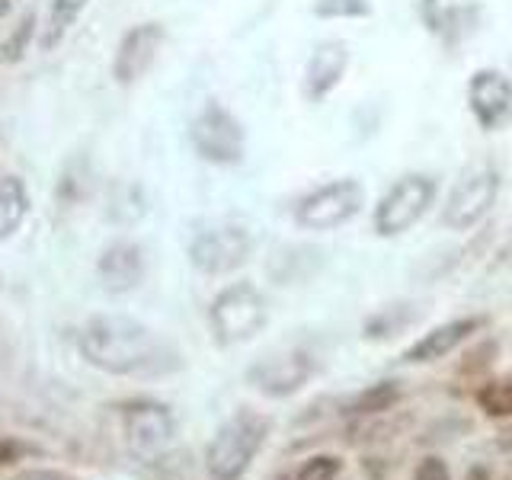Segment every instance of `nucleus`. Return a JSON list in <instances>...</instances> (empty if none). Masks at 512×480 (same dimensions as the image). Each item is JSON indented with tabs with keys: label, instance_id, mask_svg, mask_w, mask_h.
<instances>
[{
	"label": "nucleus",
	"instance_id": "obj_1",
	"mask_svg": "<svg viewBox=\"0 0 512 480\" xmlns=\"http://www.w3.org/2000/svg\"><path fill=\"white\" fill-rule=\"evenodd\" d=\"M87 365L119 378H164L183 368V352L157 330L122 314H96L77 333Z\"/></svg>",
	"mask_w": 512,
	"mask_h": 480
},
{
	"label": "nucleus",
	"instance_id": "obj_2",
	"mask_svg": "<svg viewBox=\"0 0 512 480\" xmlns=\"http://www.w3.org/2000/svg\"><path fill=\"white\" fill-rule=\"evenodd\" d=\"M269 420L256 410H237L228 423H224L215 439L208 442L205 468L215 480H240L253 464L256 452L266 445Z\"/></svg>",
	"mask_w": 512,
	"mask_h": 480
},
{
	"label": "nucleus",
	"instance_id": "obj_3",
	"mask_svg": "<svg viewBox=\"0 0 512 480\" xmlns=\"http://www.w3.org/2000/svg\"><path fill=\"white\" fill-rule=\"evenodd\" d=\"M212 333L221 346H237L253 340L266 327V298L253 282L228 285L208 308Z\"/></svg>",
	"mask_w": 512,
	"mask_h": 480
},
{
	"label": "nucleus",
	"instance_id": "obj_4",
	"mask_svg": "<svg viewBox=\"0 0 512 480\" xmlns=\"http://www.w3.org/2000/svg\"><path fill=\"white\" fill-rule=\"evenodd\" d=\"M500 196V173L493 164H471L464 170L442 205V224L448 231H468L480 224Z\"/></svg>",
	"mask_w": 512,
	"mask_h": 480
},
{
	"label": "nucleus",
	"instance_id": "obj_5",
	"mask_svg": "<svg viewBox=\"0 0 512 480\" xmlns=\"http://www.w3.org/2000/svg\"><path fill=\"white\" fill-rule=\"evenodd\" d=\"M365 205V186L352 176L330 180L324 186L311 189L295 205V221L304 231H333L340 224L352 221Z\"/></svg>",
	"mask_w": 512,
	"mask_h": 480
},
{
	"label": "nucleus",
	"instance_id": "obj_6",
	"mask_svg": "<svg viewBox=\"0 0 512 480\" xmlns=\"http://www.w3.org/2000/svg\"><path fill=\"white\" fill-rule=\"evenodd\" d=\"M189 141L192 151L215 167H234L247 151L244 125L221 103H205V109L189 125Z\"/></svg>",
	"mask_w": 512,
	"mask_h": 480
},
{
	"label": "nucleus",
	"instance_id": "obj_7",
	"mask_svg": "<svg viewBox=\"0 0 512 480\" xmlns=\"http://www.w3.org/2000/svg\"><path fill=\"white\" fill-rule=\"evenodd\" d=\"M436 202V180L426 173H407L384 192L381 202L375 205V231L381 237H397L407 234L416 221H420L429 205Z\"/></svg>",
	"mask_w": 512,
	"mask_h": 480
},
{
	"label": "nucleus",
	"instance_id": "obj_8",
	"mask_svg": "<svg viewBox=\"0 0 512 480\" xmlns=\"http://www.w3.org/2000/svg\"><path fill=\"white\" fill-rule=\"evenodd\" d=\"M253 253V237L237 224H212L202 228L189 244V263L205 276H224L244 266Z\"/></svg>",
	"mask_w": 512,
	"mask_h": 480
},
{
	"label": "nucleus",
	"instance_id": "obj_9",
	"mask_svg": "<svg viewBox=\"0 0 512 480\" xmlns=\"http://www.w3.org/2000/svg\"><path fill=\"white\" fill-rule=\"evenodd\" d=\"M125 442L141 461H160L176 442V420L157 400H138L125 410Z\"/></svg>",
	"mask_w": 512,
	"mask_h": 480
},
{
	"label": "nucleus",
	"instance_id": "obj_10",
	"mask_svg": "<svg viewBox=\"0 0 512 480\" xmlns=\"http://www.w3.org/2000/svg\"><path fill=\"white\" fill-rule=\"evenodd\" d=\"M311 375H314V359L308 352L279 349L256 362L247 372V381L266 397H288V394L301 391L304 384L311 381Z\"/></svg>",
	"mask_w": 512,
	"mask_h": 480
},
{
	"label": "nucleus",
	"instance_id": "obj_11",
	"mask_svg": "<svg viewBox=\"0 0 512 480\" xmlns=\"http://www.w3.org/2000/svg\"><path fill=\"white\" fill-rule=\"evenodd\" d=\"M468 106L484 132H503L512 122V80L496 68H480L468 80Z\"/></svg>",
	"mask_w": 512,
	"mask_h": 480
},
{
	"label": "nucleus",
	"instance_id": "obj_12",
	"mask_svg": "<svg viewBox=\"0 0 512 480\" xmlns=\"http://www.w3.org/2000/svg\"><path fill=\"white\" fill-rule=\"evenodd\" d=\"M480 0H420V20L429 36L445 45H458L480 26Z\"/></svg>",
	"mask_w": 512,
	"mask_h": 480
},
{
	"label": "nucleus",
	"instance_id": "obj_13",
	"mask_svg": "<svg viewBox=\"0 0 512 480\" xmlns=\"http://www.w3.org/2000/svg\"><path fill=\"white\" fill-rule=\"evenodd\" d=\"M164 39L167 32L160 23H141L135 29H128L119 42L116 61H112V74H116L119 84H135V80L148 74L160 55V48H164Z\"/></svg>",
	"mask_w": 512,
	"mask_h": 480
},
{
	"label": "nucleus",
	"instance_id": "obj_14",
	"mask_svg": "<svg viewBox=\"0 0 512 480\" xmlns=\"http://www.w3.org/2000/svg\"><path fill=\"white\" fill-rule=\"evenodd\" d=\"M349 68V45L340 39H324L314 45V52L304 68V93L311 103L327 100V96L340 87V80L346 77Z\"/></svg>",
	"mask_w": 512,
	"mask_h": 480
},
{
	"label": "nucleus",
	"instance_id": "obj_15",
	"mask_svg": "<svg viewBox=\"0 0 512 480\" xmlns=\"http://www.w3.org/2000/svg\"><path fill=\"white\" fill-rule=\"evenodd\" d=\"M96 272H100V282L106 292L112 295H125L132 288L141 285L144 279V253L138 244H128V240H119V244H109L96 263Z\"/></svg>",
	"mask_w": 512,
	"mask_h": 480
},
{
	"label": "nucleus",
	"instance_id": "obj_16",
	"mask_svg": "<svg viewBox=\"0 0 512 480\" xmlns=\"http://www.w3.org/2000/svg\"><path fill=\"white\" fill-rule=\"evenodd\" d=\"M477 327H480L477 317H461V320H452V324H442L436 330H429V333H423L420 340H416L404 352V362H436V359H445L448 352H455Z\"/></svg>",
	"mask_w": 512,
	"mask_h": 480
},
{
	"label": "nucleus",
	"instance_id": "obj_17",
	"mask_svg": "<svg viewBox=\"0 0 512 480\" xmlns=\"http://www.w3.org/2000/svg\"><path fill=\"white\" fill-rule=\"evenodd\" d=\"M26 208H29V196H26L23 180L0 176V237H10L20 228V221L26 218Z\"/></svg>",
	"mask_w": 512,
	"mask_h": 480
},
{
	"label": "nucleus",
	"instance_id": "obj_18",
	"mask_svg": "<svg viewBox=\"0 0 512 480\" xmlns=\"http://www.w3.org/2000/svg\"><path fill=\"white\" fill-rule=\"evenodd\" d=\"M90 4V0H52L48 4V13H45V29H42V39L39 45L45 48H55L64 36H68V29L74 26V20L80 13H84V7Z\"/></svg>",
	"mask_w": 512,
	"mask_h": 480
},
{
	"label": "nucleus",
	"instance_id": "obj_19",
	"mask_svg": "<svg viewBox=\"0 0 512 480\" xmlns=\"http://www.w3.org/2000/svg\"><path fill=\"white\" fill-rule=\"evenodd\" d=\"M477 404L490 416H512V375L484 384L477 394Z\"/></svg>",
	"mask_w": 512,
	"mask_h": 480
},
{
	"label": "nucleus",
	"instance_id": "obj_20",
	"mask_svg": "<svg viewBox=\"0 0 512 480\" xmlns=\"http://www.w3.org/2000/svg\"><path fill=\"white\" fill-rule=\"evenodd\" d=\"M311 10L320 20H362V16H372L368 0H314Z\"/></svg>",
	"mask_w": 512,
	"mask_h": 480
},
{
	"label": "nucleus",
	"instance_id": "obj_21",
	"mask_svg": "<svg viewBox=\"0 0 512 480\" xmlns=\"http://www.w3.org/2000/svg\"><path fill=\"white\" fill-rule=\"evenodd\" d=\"M413 317H420V314H413L407 308H400V304H394L391 311H381L375 314L372 320L365 324V336H372V340H384V336H397L400 330H404Z\"/></svg>",
	"mask_w": 512,
	"mask_h": 480
},
{
	"label": "nucleus",
	"instance_id": "obj_22",
	"mask_svg": "<svg viewBox=\"0 0 512 480\" xmlns=\"http://www.w3.org/2000/svg\"><path fill=\"white\" fill-rule=\"evenodd\" d=\"M400 397V388L397 381H378L372 388H365L359 397H356V410L359 413H381V410H391Z\"/></svg>",
	"mask_w": 512,
	"mask_h": 480
},
{
	"label": "nucleus",
	"instance_id": "obj_23",
	"mask_svg": "<svg viewBox=\"0 0 512 480\" xmlns=\"http://www.w3.org/2000/svg\"><path fill=\"white\" fill-rule=\"evenodd\" d=\"M340 468H343V461L336 455H317L301 464L295 480H336L340 477Z\"/></svg>",
	"mask_w": 512,
	"mask_h": 480
},
{
	"label": "nucleus",
	"instance_id": "obj_24",
	"mask_svg": "<svg viewBox=\"0 0 512 480\" xmlns=\"http://www.w3.org/2000/svg\"><path fill=\"white\" fill-rule=\"evenodd\" d=\"M29 32H32V16H26V20L13 29V36L7 39V45L0 48L4 52V61H16L23 52H26V42H29Z\"/></svg>",
	"mask_w": 512,
	"mask_h": 480
},
{
	"label": "nucleus",
	"instance_id": "obj_25",
	"mask_svg": "<svg viewBox=\"0 0 512 480\" xmlns=\"http://www.w3.org/2000/svg\"><path fill=\"white\" fill-rule=\"evenodd\" d=\"M413 480H452V474H448L442 458H423L420 468H416V474H413Z\"/></svg>",
	"mask_w": 512,
	"mask_h": 480
},
{
	"label": "nucleus",
	"instance_id": "obj_26",
	"mask_svg": "<svg viewBox=\"0 0 512 480\" xmlns=\"http://www.w3.org/2000/svg\"><path fill=\"white\" fill-rule=\"evenodd\" d=\"M464 480H490V474L484 468H471L468 474H464Z\"/></svg>",
	"mask_w": 512,
	"mask_h": 480
},
{
	"label": "nucleus",
	"instance_id": "obj_27",
	"mask_svg": "<svg viewBox=\"0 0 512 480\" xmlns=\"http://www.w3.org/2000/svg\"><path fill=\"white\" fill-rule=\"evenodd\" d=\"M7 13V0H0V16H4Z\"/></svg>",
	"mask_w": 512,
	"mask_h": 480
}]
</instances>
